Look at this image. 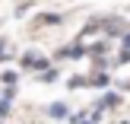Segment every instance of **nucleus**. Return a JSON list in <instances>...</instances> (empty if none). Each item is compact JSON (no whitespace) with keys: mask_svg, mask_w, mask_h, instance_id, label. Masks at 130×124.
Returning a JSON list of instances; mask_svg holds the SVG:
<instances>
[{"mask_svg":"<svg viewBox=\"0 0 130 124\" xmlns=\"http://www.w3.org/2000/svg\"><path fill=\"white\" fill-rule=\"evenodd\" d=\"M22 67L25 70H44V67H48V57H41L38 51H29V54L22 57Z\"/></svg>","mask_w":130,"mask_h":124,"instance_id":"1","label":"nucleus"},{"mask_svg":"<svg viewBox=\"0 0 130 124\" xmlns=\"http://www.w3.org/2000/svg\"><path fill=\"white\" fill-rule=\"evenodd\" d=\"M86 54H89V48H83L79 42H73V45H67V48L57 51V57H70V61H79V57H86Z\"/></svg>","mask_w":130,"mask_h":124,"instance_id":"2","label":"nucleus"},{"mask_svg":"<svg viewBox=\"0 0 130 124\" xmlns=\"http://www.w3.org/2000/svg\"><path fill=\"white\" fill-rule=\"evenodd\" d=\"M86 83H89V86H99V89H105L111 80H108V73H92V80H86Z\"/></svg>","mask_w":130,"mask_h":124,"instance_id":"3","label":"nucleus"},{"mask_svg":"<svg viewBox=\"0 0 130 124\" xmlns=\"http://www.w3.org/2000/svg\"><path fill=\"white\" fill-rule=\"evenodd\" d=\"M48 115L51 118H67V105H63V102H54V105L48 108Z\"/></svg>","mask_w":130,"mask_h":124,"instance_id":"4","label":"nucleus"},{"mask_svg":"<svg viewBox=\"0 0 130 124\" xmlns=\"http://www.w3.org/2000/svg\"><path fill=\"white\" fill-rule=\"evenodd\" d=\"M67 86H70V89H79V86H86V76H70V80H67Z\"/></svg>","mask_w":130,"mask_h":124,"instance_id":"5","label":"nucleus"},{"mask_svg":"<svg viewBox=\"0 0 130 124\" xmlns=\"http://www.w3.org/2000/svg\"><path fill=\"white\" fill-rule=\"evenodd\" d=\"M57 80V70H41V83H54Z\"/></svg>","mask_w":130,"mask_h":124,"instance_id":"6","label":"nucleus"},{"mask_svg":"<svg viewBox=\"0 0 130 124\" xmlns=\"http://www.w3.org/2000/svg\"><path fill=\"white\" fill-rule=\"evenodd\" d=\"M0 80H3V83H6V86H13V83H16V73H13V70H6V73H3V76H0Z\"/></svg>","mask_w":130,"mask_h":124,"instance_id":"7","label":"nucleus"},{"mask_svg":"<svg viewBox=\"0 0 130 124\" xmlns=\"http://www.w3.org/2000/svg\"><path fill=\"white\" fill-rule=\"evenodd\" d=\"M0 115H3V118L10 115V99H3V102H0Z\"/></svg>","mask_w":130,"mask_h":124,"instance_id":"8","label":"nucleus"},{"mask_svg":"<svg viewBox=\"0 0 130 124\" xmlns=\"http://www.w3.org/2000/svg\"><path fill=\"white\" fill-rule=\"evenodd\" d=\"M3 51H6V42L0 38V61H3V57H10V54H3Z\"/></svg>","mask_w":130,"mask_h":124,"instance_id":"9","label":"nucleus"},{"mask_svg":"<svg viewBox=\"0 0 130 124\" xmlns=\"http://www.w3.org/2000/svg\"><path fill=\"white\" fill-rule=\"evenodd\" d=\"M124 45H127V48H130V32H124Z\"/></svg>","mask_w":130,"mask_h":124,"instance_id":"10","label":"nucleus"},{"mask_svg":"<svg viewBox=\"0 0 130 124\" xmlns=\"http://www.w3.org/2000/svg\"><path fill=\"white\" fill-rule=\"evenodd\" d=\"M124 89H130V83H124Z\"/></svg>","mask_w":130,"mask_h":124,"instance_id":"11","label":"nucleus"}]
</instances>
